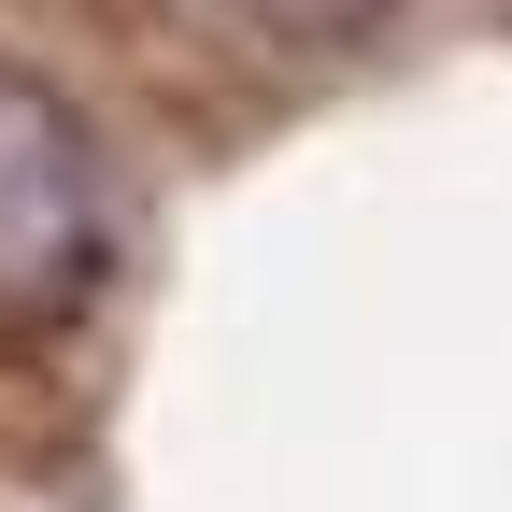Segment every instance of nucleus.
Instances as JSON below:
<instances>
[{"label":"nucleus","mask_w":512,"mask_h":512,"mask_svg":"<svg viewBox=\"0 0 512 512\" xmlns=\"http://www.w3.org/2000/svg\"><path fill=\"white\" fill-rule=\"evenodd\" d=\"M214 15L242 29V43H313V57H342V43H370L399 0H214Z\"/></svg>","instance_id":"7ed1b4c3"},{"label":"nucleus","mask_w":512,"mask_h":512,"mask_svg":"<svg viewBox=\"0 0 512 512\" xmlns=\"http://www.w3.org/2000/svg\"><path fill=\"white\" fill-rule=\"evenodd\" d=\"M29 15H57V43L86 57V86L157 100L171 128H200V143H228V128L271 100L256 86V43L214 15V0H29Z\"/></svg>","instance_id":"f03ea898"},{"label":"nucleus","mask_w":512,"mask_h":512,"mask_svg":"<svg viewBox=\"0 0 512 512\" xmlns=\"http://www.w3.org/2000/svg\"><path fill=\"white\" fill-rule=\"evenodd\" d=\"M114 157L86 100L0 29V356H57L114 285Z\"/></svg>","instance_id":"f257e3e1"},{"label":"nucleus","mask_w":512,"mask_h":512,"mask_svg":"<svg viewBox=\"0 0 512 512\" xmlns=\"http://www.w3.org/2000/svg\"><path fill=\"white\" fill-rule=\"evenodd\" d=\"M0 384H15V356H0ZM0 512H86L72 470H57V441H43L15 399H0Z\"/></svg>","instance_id":"20e7f679"}]
</instances>
